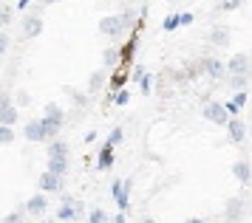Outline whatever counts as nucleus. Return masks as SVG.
Segmentation results:
<instances>
[{
  "label": "nucleus",
  "instance_id": "nucleus-32",
  "mask_svg": "<svg viewBox=\"0 0 252 223\" xmlns=\"http://www.w3.org/2000/svg\"><path fill=\"white\" fill-rule=\"evenodd\" d=\"M238 3H241V0H224V6H227V9H235Z\"/></svg>",
  "mask_w": 252,
  "mask_h": 223
},
{
  "label": "nucleus",
  "instance_id": "nucleus-14",
  "mask_svg": "<svg viewBox=\"0 0 252 223\" xmlns=\"http://www.w3.org/2000/svg\"><path fill=\"white\" fill-rule=\"evenodd\" d=\"M201 68H204L210 77H221V74H224V65H221L218 59H204V62H201Z\"/></svg>",
  "mask_w": 252,
  "mask_h": 223
},
{
  "label": "nucleus",
  "instance_id": "nucleus-26",
  "mask_svg": "<svg viewBox=\"0 0 252 223\" xmlns=\"http://www.w3.org/2000/svg\"><path fill=\"white\" fill-rule=\"evenodd\" d=\"M176 26H179V17H176V14H173V17H167V20H164V28H167V31H173Z\"/></svg>",
  "mask_w": 252,
  "mask_h": 223
},
{
  "label": "nucleus",
  "instance_id": "nucleus-16",
  "mask_svg": "<svg viewBox=\"0 0 252 223\" xmlns=\"http://www.w3.org/2000/svg\"><path fill=\"white\" fill-rule=\"evenodd\" d=\"M46 119H57V122H63V108H60L57 102H48L46 105Z\"/></svg>",
  "mask_w": 252,
  "mask_h": 223
},
{
  "label": "nucleus",
  "instance_id": "nucleus-27",
  "mask_svg": "<svg viewBox=\"0 0 252 223\" xmlns=\"http://www.w3.org/2000/svg\"><path fill=\"white\" fill-rule=\"evenodd\" d=\"M119 139H122V130H119V127H116V130H114V133H111V136H108V144H111V147H114V144H116V141H119Z\"/></svg>",
  "mask_w": 252,
  "mask_h": 223
},
{
  "label": "nucleus",
  "instance_id": "nucleus-23",
  "mask_svg": "<svg viewBox=\"0 0 252 223\" xmlns=\"http://www.w3.org/2000/svg\"><path fill=\"white\" fill-rule=\"evenodd\" d=\"M9 23H12V9L0 3V26H9Z\"/></svg>",
  "mask_w": 252,
  "mask_h": 223
},
{
  "label": "nucleus",
  "instance_id": "nucleus-34",
  "mask_svg": "<svg viewBox=\"0 0 252 223\" xmlns=\"http://www.w3.org/2000/svg\"><path fill=\"white\" fill-rule=\"evenodd\" d=\"M48 3H57V0H43V6H48Z\"/></svg>",
  "mask_w": 252,
  "mask_h": 223
},
{
  "label": "nucleus",
  "instance_id": "nucleus-19",
  "mask_svg": "<svg viewBox=\"0 0 252 223\" xmlns=\"http://www.w3.org/2000/svg\"><path fill=\"white\" fill-rule=\"evenodd\" d=\"M102 62H105V68L116 65V62H119V54H116L114 48H108V51H105V54H102Z\"/></svg>",
  "mask_w": 252,
  "mask_h": 223
},
{
  "label": "nucleus",
  "instance_id": "nucleus-33",
  "mask_svg": "<svg viewBox=\"0 0 252 223\" xmlns=\"http://www.w3.org/2000/svg\"><path fill=\"white\" fill-rule=\"evenodd\" d=\"M3 102H9V96H6V93H0V105H3Z\"/></svg>",
  "mask_w": 252,
  "mask_h": 223
},
{
  "label": "nucleus",
  "instance_id": "nucleus-20",
  "mask_svg": "<svg viewBox=\"0 0 252 223\" xmlns=\"http://www.w3.org/2000/svg\"><path fill=\"white\" fill-rule=\"evenodd\" d=\"M227 40H229L227 28H216V31H213V43L216 45H227Z\"/></svg>",
  "mask_w": 252,
  "mask_h": 223
},
{
  "label": "nucleus",
  "instance_id": "nucleus-22",
  "mask_svg": "<svg viewBox=\"0 0 252 223\" xmlns=\"http://www.w3.org/2000/svg\"><path fill=\"white\" fill-rule=\"evenodd\" d=\"M29 102H32V96H29L26 90H17V93H14V105H17V108H26Z\"/></svg>",
  "mask_w": 252,
  "mask_h": 223
},
{
  "label": "nucleus",
  "instance_id": "nucleus-18",
  "mask_svg": "<svg viewBox=\"0 0 252 223\" xmlns=\"http://www.w3.org/2000/svg\"><path fill=\"white\" fill-rule=\"evenodd\" d=\"M111 150H114V147L105 144V147H102V153H99V167H102V169L111 167Z\"/></svg>",
  "mask_w": 252,
  "mask_h": 223
},
{
  "label": "nucleus",
  "instance_id": "nucleus-3",
  "mask_svg": "<svg viewBox=\"0 0 252 223\" xmlns=\"http://www.w3.org/2000/svg\"><path fill=\"white\" fill-rule=\"evenodd\" d=\"M40 28H43V20H40L37 14H29V17L23 20L20 37H23V40H32V37H37V34H40Z\"/></svg>",
  "mask_w": 252,
  "mask_h": 223
},
{
  "label": "nucleus",
  "instance_id": "nucleus-30",
  "mask_svg": "<svg viewBox=\"0 0 252 223\" xmlns=\"http://www.w3.org/2000/svg\"><path fill=\"white\" fill-rule=\"evenodd\" d=\"M244 102H247V96H244V93H238V96H235V102H232V105H235V108H241Z\"/></svg>",
  "mask_w": 252,
  "mask_h": 223
},
{
  "label": "nucleus",
  "instance_id": "nucleus-29",
  "mask_svg": "<svg viewBox=\"0 0 252 223\" xmlns=\"http://www.w3.org/2000/svg\"><path fill=\"white\" fill-rule=\"evenodd\" d=\"M238 215V201H229V218H235Z\"/></svg>",
  "mask_w": 252,
  "mask_h": 223
},
{
  "label": "nucleus",
  "instance_id": "nucleus-6",
  "mask_svg": "<svg viewBox=\"0 0 252 223\" xmlns=\"http://www.w3.org/2000/svg\"><path fill=\"white\" fill-rule=\"evenodd\" d=\"M247 65H250V56L247 54H235L232 59H229V74L241 77V74H247Z\"/></svg>",
  "mask_w": 252,
  "mask_h": 223
},
{
  "label": "nucleus",
  "instance_id": "nucleus-9",
  "mask_svg": "<svg viewBox=\"0 0 252 223\" xmlns=\"http://www.w3.org/2000/svg\"><path fill=\"white\" fill-rule=\"evenodd\" d=\"M0 122H3V124H14V122H17V105L3 102V105H0Z\"/></svg>",
  "mask_w": 252,
  "mask_h": 223
},
{
  "label": "nucleus",
  "instance_id": "nucleus-5",
  "mask_svg": "<svg viewBox=\"0 0 252 223\" xmlns=\"http://www.w3.org/2000/svg\"><path fill=\"white\" fill-rule=\"evenodd\" d=\"M26 209H29L32 215H37V218H40V215H43V212L48 209V198H46V192H43V195H34L32 201L26 203Z\"/></svg>",
  "mask_w": 252,
  "mask_h": 223
},
{
  "label": "nucleus",
  "instance_id": "nucleus-24",
  "mask_svg": "<svg viewBox=\"0 0 252 223\" xmlns=\"http://www.w3.org/2000/svg\"><path fill=\"white\" fill-rule=\"evenodd\" d=\"M9 43H12V40H9V34H6V31H0V56H3L6 51H9Z\"/></svg>",
  "mask_w": 252,
  "mask_h": 223
},
{
  "label": "nucleus",
  "instance_id": "nucleus-10",
  "mask_svg": "<svg viewBox=\"0 0 252 223\" xmlns=\"http://www.w3.org/2000/svg\"><path fill=\"white\" fill-rule=\"evenodd\" d=\"M111 192H114L119 209H127V192H130V184H114V187H111Z\"/></svg>",
  "mask_w": 252,
  "mask_h": 223
},
{
  "label": "nucleus",
  "instance_id": "nucleus-1",
  "mask_svg": "<svg viewBox=\"0 0 252 223\" xmlns=\"http://www.w3.org/2000/svg\"><path fill=\"white\" fill-rule=\"evenodd\" d=\"M204 119H210V122L216 124H227V108L224 105H218V102H207L204 105Z\"/></svg>",
  "mask_w": 252,
  "mask_h": 223
},
{
  "label": "nucleus",
  "instance_id": "nucleus-21",
  "mask_svg": "<svg viewBox=\"0 0 252 223\" xmlns=\"http://www.w3.org/2000/svg\"><path fill=\"white\" fill-rule=\"evenodd\" d=\"M105 85V74H91V79H88V88L91 90H99Z\"/></svg>",
  "mask_w": 252,
  "mask_h": 223
},
{
  "label": "nucleus",
  "instance_id": "nucleus-28",
  "mask_svg": "<svg viewBox=\"0 0 252 223\" xmlns=\"http://www.w3.org/2000/svg\"><path fill=\"white\" fill-rule=\"evenodd\" d=\"M127 99H130L127 90H119V93H116V105H127Z\"/></svg>",
  "mask_w": 252,
  "mask_h": 223
},
{
  "label": "nucleus",
  "instance_id": "nucleus-4",
  "mask_svg": "<svg viewBox=\"0 0 252 223\" xmlns=\"http://www.w3.org/2000/svg\"><path fill=\"white\" fill-rule=\"evenodd\" d=\"M122 17H102V23H99V31L105 34V37H116V34L122 31Z\"/></svg>",
  "mask_w": 252,
  "mask_h": 223
},
{
  "label": "nucleus",
  "instance_id": "nucleus-8",
  "mask_svg": "<svg viewBox=\"0 0 252 223\" xmlns=\"http://www.w3.org/2000/svg\"><path fill=\"white\" fill-rule=\"evenodd\" d=\"M48 169L57 175H65L68 172V156H48Z\"/></svg>",
  "mask_w": 252,
  "mask_h": 223
},
{
  "label": "nucleus",
  "instance_id": "nucleus-7",
  "mask_svg": "<svg viewBox=\"0 0 252 223\" xmlns=\"http://www.w3.org/2000/svg\"><path fill=\"white\" fill-rule=\"evenodd\" d=\"M23 133L29 141H46V136H43V122H29L23 127Z\"/></svg>",
  "mask_w": 252,
  "mask_h": 223
},
{
  "label": "nucleus",
  "instance_id": "nucleus-2",
  "mask_svg": "<svg viewBox=\"0 0 252 223\" xmlns=\"http://www.w3.org/2000/svg\"><path fill=\"white\" fill-rule=\"evenodd\" d=\"M40 190L43 192H60V187H63V175H57V172H51V169H46L43 175H40Z\"/></svg>",
  "mask_w": 252,
  "mask_h": 223
},
{
  "label": "nucleus",
  "instance_id": "nucleus-31",
  "mask_svg": "<svg viewBox=\"0 0 252 223\" xmlns=\"http://www.w3.org/2000/svg\"><path fill=\"white\" fill-rule=\"evenodd\" d=\"M9 221H12V223H17V221H23V212H14V215H9Z\"/></svg>",
  "mask_w": 252,
  "mask_h": 223
},
{
  "label": "nucleus",
  "instance_id": "nucleus-15",
  "mask_svg": "<svg viewBox=\"0 0 252 223\" xmlns=\"http://www.w3.org/2000/svg\"><path fill=\"white\" fill-rule=\"evenodd\" d=\"M12 141H14L12 124H3V122H0V144H12Z\"/></svg>",
  "mask_w": 252,
  "mask_h": 223
},
{
  "label": "nucleus",
  "instance_id": "nucleus-12",
  "mask_svg": "<svg viewBox=\"0 0 252 223\" xmlns=\"http://www.w3.org/2000/svg\"><path fill=\"white\" fill-rule=\"evenodd\" d=\"M232 172H235V178H238L241 184H250V178H252V169H250V164H247V161H238V164L232 167Z\"/></svg>",
  "mask_w": 252,
  "mask_h": 223
},
{
  "label": "nucleus",
  "instance_id": "nucleus-13",
  "mask_svg": "<svg viewBox=\"0 0 252 223\" xmlns=\"http://www.w3.org/2000/svg\"><path fill=\"white\" fill-rule=\"evenodd\" d=\"M40 122H43V136L46 139H54L60 133V127H63V122H57V119H40Z\"/></svg>",
  "mask_w": 252,
  "mask_h": 223
},
{
  "label": "nucleus",
  "instance_id": "nucleus-25",
  "mask_svg": "<svg viewBox=\"0 0 252 223\" xmlns=\"http://www.w3.org/2000/svg\"><path fill=\"white\" fill-rule=\"evenodd\" d=\"M88 218H91L94 223H102V221H108V218H105V212H99V209H94V212L88 215Z\"/></svg>",
  "mask_w": 252,
  "mask_h": 223
},
{
  "label": "nucleus",
  "instance_id": "nucleus-17",
  "mask_svg": "<svg viewBox=\"0 0 252 223\" xmlns=\"http://www.w3.org/2000/svg\"><path fill=\"white\" fill-rule=\"evenodd\" d=\"M48 156H68V144L65 141H51L48 144Z\"/></svg>",
  "mask_w": 252,
  "mask_h": 223
},
{
  "label": "nucleus",
  "instance_id": "nucleus-11",
  "mask_svg": "<svg viewBox=\"0 0 252 223\" xmlns=\"http://www.w3.org/2000/svg\"><path fill=\"white\" fill-rule=\"evenodd\" d=\"M227 127H229V139H232V141H244L247 127H244V122H241V119H229Z\"/></svg>",
  "mask_w": 252,
  "mask_h": 223
}]
</instances>
